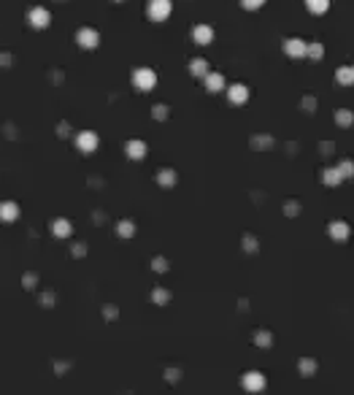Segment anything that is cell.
Returning <instances> with one entry per match:
<instances>
[{
	"label": "cell",
	"mask_w": 354,
	"mask_h": 395,
	"mask_svg": "<svg viewBox=\"0 0 354 395\" xmlns=\"http://www.w3.org/2000/svg\"><path fill=\"white\" fill-rule=\"evenodd\" d=\"M76 41H79V46H84V49H95L100 44V33L92 30V27H81V30L76 33Z\"/></svg>",
	"instance_id": "obj_4"
},
{
	"label": "cell",
	"mask_w": 354,
	"mask_h": 395,
	"mask_svg": "<svg viewBox=\"0 0 354 395\" xmlns=\"http://www.w3.org/2000/svg\"><path fill=\"white\" fill-rule=\"evenodd\" d=\"M335 82H338L341 87H352V84H354V65L352 68L349 65L338 68V71H335Z\"/></svg>",
	"instance_id": "obj_12"
},
{
	"label": "cell",
	"mask_w": 354,
	"mask_h": 395,
	"mask_svg": "<svg viewBox=\"0 0 354 395\" xmlns=\"http://www.w3.org/2000/svg\"><path fill=\"white\" fill-rule=\"evenodd\" d=\"M314 371H316V363H314L311 357H303V360H300V374H303V376H311Z\"/></svg>",
	"instance_id": "obj_19"
},
{
	"label": "cell",
	"mask_w": 354,
	"mask_h": 395,
	"mask_svg": "<svg viewBox=\"0 0 354 395\" xmlns=\"http://www.w3.org/2000/svg\"><path fill=\"white\" fill-rule=\"evenodd\" d=\"M3 219H16V206H3Z\"/></svg>",
	"instance_id": "obj_23"
},
{
	"label": "cell",
	"mask_w": 354,
	"mask_h": 395,
	"mask_svg": "<svg viewBox=\"0 0 354 395\" xmlns=\"http://www.w3.org/2000/svg\"><path fill=\"white\" fill-rule=\"evenodd\" d=\"M205 89H208V92L225 89V76H222V73H208V76H205Z\"/></svg>",
	"instance_id": "obj_14"
},
{
	"label": "cell",
	"mask_w": 354,
	"mask_h": 395,
	"mask_svg": "<svg viewBox=\"0 0 354 395\" xmlns=\"http://www.w3.org/2000/svg\"><path fill=\"white\" fill-rule=\"evenodd\" d=\"M190 73H192V76H203V79H205V76H208V62H205L203 57L192 60V62H190Z\"/></svg>",
	"instance_id": "obj_16"
},
{
	"label": "cell",
	"mask_w": 354,
	"mask_h": 395,
	"mask_svg": "<svg viewBox=\"0 0 354 395\" xmlns=\"http://www.w3.org/2000/svg\"><path fill=\"white\" fill-rule=\"evenodd\" d=\"M54 233H57V236L65 238L68 233H71V225H68V222H62V219H60V222H54Z\"/></svg>",
	"instance_id": "obj_22"
},
{
	"label": "cell",
	"mask_w": 354,
	"mask_h": 395,
	"mask_svg": "<svg viewBox=\"0 0 354 395\" xmlns=\"http://www.w3.org/2000/svg\"><path fill=\"white\" fill-rule=\"evenodd\" d=\"M341 174H344V179H354V163L352 160H344V163H338Z\"/></svg>",
	"instance_id": "obj_20"
},
{
	"label": "cell",
	"mask_w": 354,
	"mask_h": 395,
	"mask_svg": "<svg viewBox=\"0 0 354 395\" xmlns=\"http://www.w3.org/2000/svg\"><path fill=\"white\" fill-rule=\"evenodd\" d=\"M76 146L81 149V152H95V146H98V135L95 133H79L76 135Z\"/></svg>",
	"instance_id": "obj_11"
},
{
	"label": "cell",
	"mask_w": 354,
	"mask_h": 395,
	"mask_svg": "<svg viewBox=\"0 0 354 395\" xmlns=\"http://www.w3.org/2000/svg\"><path fill=\"white\" fill-rule=\"evenodd\" d=\"M227 100H230L233 106H243V103L249 100L246 84H230V87H227Z\"/></svg>",
	"instance_id": "obj_5"
},
{
	"label": "cell",
	"mask_w": 354,
	"mask_h": 395,
	"mask_svg": "<svg viewBox=\"0 0 354 395\" xmlns=\"http://www.w3.org/2000/svg\"><path fill=\"white\" fill-rule=\"evenodd\" d=\"M159 181H162V184H173V174H162V176H159Z\"/></svg>",
	"instance_id": "obj_24"
},
{
	"label": "cell",
	"mask_w": 354,
	"mask_h": 395,
	"mask_svg": "<svg viewBox=\"0 0 354 395\" xmlns=\"http://www.w3.org/2000/svg\"><path fill=\"white\" fill-rule=\"evenodd\" d=\"M265 3H268V0H241V5L246 11H257V8H262Z\"/></svg>",
	"instance_id": "obj_21"
},
{
	"label": "cell",
	"mask_w": 354,
	"mask_h": 395,
	"mask_svg": "<svg viewBox=\"0 0 354 395\" xmlns=\"http://www.w3.org/2000/svg\"><path fill=\"white\" fill-rule=\"evenodd\" d=\"M341 181H344V174H341L338 165H335V168H324L322 171V184L324 187H338Z\"/></svg>",
	"instance_id": "obj_10"
},
{
	"label": "cell",
	"mask_w": 354,
	"mask_h": 395,
	"mask_svg": "<svg viewBox=\"0 0 354 395\" xmlns=\"http://www.w3.org/2000/svg\"><path fill=\"white\" fill-rule=\"evenodd\" d=\"M243 387H246L249 393H260V390H265V376L257 374V371H249V374L243 376Z\"/></svg>",
	"instance_id": "obj_7"
},
{
	"label": "cell",
	"mask_w": 354,
	"mask_h": 395,
	"mask_svg": "<svg viewBox=\"0 0 354 395\" xmlns=\"http://www.w3.org/2000/svg\"><path fill=\"white\" fill-rule=\"evenodd\" d=\"M306 8H308V14L322 16L330 11V0H306Z\"/></svg>",
	"instance_id": "obj_13"
},
{
	"label": "cell",
	"mask_w": 354,
	"mask_h": 395,
	"mask_svg": "<svg viewBox=\"0 0 354 395\" xmlns=\"http://www.w3.org/2000/svg\"><path fill=\"white\" fill-rule=\"evenodd\" d=\"M27 19H30L33 27H38V30H43V27H49V11L46 8H30V14H27Z\"/></svg>",
	"instance_id": "obj_8"
},
{
	"label": "cell",
	"mask_w": 354,
	"mask_h": 395,
	"mask_svg": "<svg viewBox=\"0 0 354 395\" xmlns=\"http://www.w3.org/2000/svg\"><path fill=\"white\" fill-rule=\"evenodd\" d=\"M133 84H135V89H141V92H149L154 84H157V73H154L152 68H138V71L133 73Z\"/></svg>",
	"instance_id": "obj_2"
},
{
	"label": "cell",
	"mask_w": 354,
	"mask_h": 395,
	"mask_svg": "<svg viewBox=\"0 0 354 395\" xmlns=\"http://www.w3.org/2000/svg\"><path fill=\"white\" fill-rule=\"evenodd\" d=\"M170 11H173V3H170V0H149L146 14H149L152 22H165L170 16Z\"/></svg>",
	"instance_id": "obj_1"
},
{
	"label": "cell",
	"mask_w": 354,
	"mask_h": 395,
	"mask_svg": "<svg viewBox=\"0 0 354 395\" xmlns=\"http://www.w3.org/2000/svg\"><path fill=\"white\" fill-rule=\"evenodd\" d=\"M284 54L292 57V60H306L308 44L303 41V38H287V41H284Z\"/></svg>",
	"instance_id": "obj_3"
},
{
	"label": "cell",
	"mask_w": 354,
	"mask_h": 395,
	"mask_svg": "<svg viewBox=\"0 0 354 395\" xmlns=\"http://www.w3.org/2000/svg\"><path fill=\"white\" fill-rule=\"evenodd\" d=\"M117 3H122V0H117Z\"/></svg>",
	"instance_id": "obj_26"
},
{
	"label": "cell",
	"mask_w": 354,
	"mask_h": 395,
	"mask_svg": "<svg viewBox=\"0 0 354 395\" xmlns=\"http://www.w3.org/2000/svg\"><path fill=\"white\" fill-rule=\"evenodd\" d=\"M192 41L200 44V46H208V44L214 41V30H211L208 25H197L195 30H192Z\"/></svg>",
	"instance_id": "obj_9"
},
{
	"label": "cell",
	"mask_w": 354,
	"mask_h": 395,
	"mask_svg": "<svg viewBox=\"0 0 354 395\" xmlns=\"http://www.w3.org/2000/svg\"><path fill=\"white\" fill-rule=\"evenodd\" d=\"M268 341H271V336L262 333V336H260V347H268Z\"/></svg>",
	"instance_id": "obj_25"
},
{
	"label": "cell",
	"mask_w": 354,
	"mask_h": 395,
	"mask_svg": "<svg viewBox=\"0 0 354 395\" xmlns=\"http://www.w3.org/2000/svg\"><path fill=\"white\" fill-rule=\"evenodd\" d=\"M335 122H338V128H352L354 114L349 111V108H338V111H335Z\"/></svg>",
	"instance_id": "obj_15"
},
{
	"label": "cell",
	"mask_w": 354,
	"mask_h": 395,
	"mask_svg": "<svg viewBox=\"0 0 354 395\" xmlns=\"http://www.w3.org/2000/svg\"><path fill=\"white\" fill-rule=\"evenodd\" d=\"M306 57H308V60H314V62H319V60L324 57V46H322L319 41L308 44V54H306Z\"/></svg>",
	"instance_id": "obj_18"
},
{
	"label": "cell",
	"mask_w": 354,
	"mask_h": 395,
	"mask_svg": "<svg viewBox=\"0 0 354 395\" xmlns=\"http://www.w3.org/2000/svg\"><path fill=\"white\" fill-rule=\"evenodd\" d=\"M327 233H330L333 241H346L352 230H349V225H346L344 219H333V222H330V227H327Z\"/></svg>",
	"instance_id": "obj_6"
},
{
	"label": "cell",
	"mask_w": 354,
	"mask_h": 395,
	"mask_svg": "<svg viewBox=\"0 0 354 395\" xmlns=\"http://www.w3.org/2000/svg\"><path fill=\"white\" fill-rule=\"evenodd\" d=\"M127 154L133 160L144 157V154H146V144H144V141H130V144H127Z\"/></svg>",
	"instance_id": "obj_17"
}]
</instances>
